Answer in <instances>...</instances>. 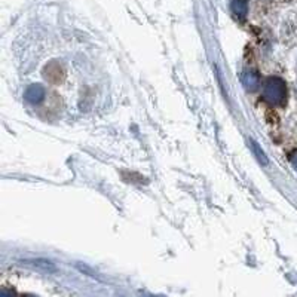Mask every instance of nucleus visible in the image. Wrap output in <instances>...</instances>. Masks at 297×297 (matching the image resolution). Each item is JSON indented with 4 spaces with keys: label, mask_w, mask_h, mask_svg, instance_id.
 I'll return each instance as SVG.
<instances>
[{
    "label": "nucleus",
    "mask_w": 297,
    "mask_h": 297,
    "mask_svg": "<svg viewBox=\"0 0 297 297\" xmlns=\"http://www.w3.org/2000/svg\"><path fill=\"white\" fill-rule=\"evenodd\" d=\"M287 98V86L280 77H268L263 84V100L272 106H281Z\"/></svg>",
    "instance_id": "nucleus-1"
},
{
    "label": "nucleus",
    "mask_w": 297,
    "mask_h": 297,
    "mask_svg": "<svg viewBox=\"0 0 297 297\" xmlns=\"http://www.w3.org/2000/svg\"><path fill=\"white\" fill-rule=\"evenodd\" d=\"M24 98L31 104H37L45 98V88L41 84H33V85L27 86L26 92H24Z\"/></svg>",
    "instance_id": "nucleus-2"
},
{
    "label": "nucleus",
    "mask_w": 297,
    "mask_h": 297,
    "mask_svg": "<svg viewBox=\"0 0 297 297\" xmlns=\"http://www.w3.org/2000/svg\"><path fill=\"white\" fill-rule=\"evenodd\" d=\"M241 81H242V85L244 88L247 89V91H255L259 85H260V76L255 73V71L251 70H245L242 73V76H241Z\"/></svg>",
    "instance_id": "nucleus-3"
},
{
    "label": "nucleus",
    "mask_w": 297,
    "mask_h": 297,
    "mask_svg": "<svg viewBox=\"0 0 297 297\" xmlns=\"http://www.w3.org/2000/svg\"><path fill=\"white\" fill-rule=\"evenodd\" d=\"M23 263L30 265V266H33V268L36 269H41L43 272H55L57 270L55 265L52 262L45 260V259H31V260H24Z\"/></svg>",
    "instance_id": "nucleus-4"
},
{
    "label": "nucleus",
    "mask_w": 297,
    "mask_h": 297,
    "mask_svg": "<svg viewBox=\"0 0 297 297\" xmlns=\"http://www.w3.org/2000/svg\"><path fill=\"white\" fill-rule=\"evenodd\" d=\"M232 12L236 15L238 18H245L248 14V3L247 0H232L230 3Z\"/></svg>",
    "instance_id": "nucleus-5"
},
{
    "label": "nucleus",
    "mask_w": 297,
    "mask_h": 297,
    "mask_svg": "<svg viewBox=\"0 0 297 297\" xmlns=\"http://www.w3.org/2000/svg\"><path fill=\"white\" fill-rule=\"evenodd\" d=\"M54 76H57L58 81L63 77V69H61V66H60L58 63H52V64L46 66V69H45V77H46L48 81L55 82V77H54Z\"/></svg>",
    "instance_id": "nucleus-6"
},
{
    "label": "nucleus",
    "mask_w": 297,
    "mask_h": 297,
    "mask_svg": "<svg viewBox=\"0 0 297 297\" xmlns=\"http://www.w3.org/2000/svg\"><path fill=\"white\" fill-rule=\"evenodd\" d=\"M250 143H251L253 152H254L255 156H257V159H259V161H260V162H262L263 165H268L269 159H268V156H266V153H265V152H263V150L260 149V146H259V144H257V143H255L254 140H253V138L250 140Z\"/></svg>",
    "instance_id": "nucleus-7"
},
{
    "label": "nucleus",
    "mask_w": 297,
    "mask_h": 297,
    "mask_svg": "<svg viewBox=\"0 0 297 297\" xmlns=\"http://www.w3.org/2000/svg\"><path fill=\"white\" fill-rule=\"evenodd\" d=\"M291 164H293V167L297 170V152L291 156Z\"/></svg>",
    "instance_id": "nucleus-8"
}]
</instances>
